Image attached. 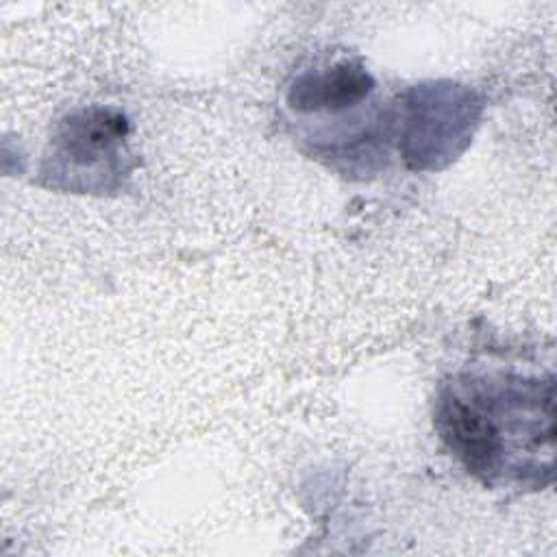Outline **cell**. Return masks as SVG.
Wrapping results in <instances>:
<instances>
[{
  "instance_id": "3957f363",
  "label": "cell",
  "mask_w": 557,
  "mask_h": 557,
  "mask_svg": "<svg viewBox=\"0 0 557 557\" xmlns=\"http://www.w3.org/2000/svg\"><path fill=\"white\" fill-rule=\"evenodd\" d=\"M126 137V120L111 109H89L72 115L59 137L57 154L61 161H70V168L94 170L96 165L117 157Z\"/></svg>"
},
{
  "instance_id": "7a4b0ae2",
  "label": "cell",
  "mask_w": 557,
  "mask_h": 557,
  "mask_svg": "<svg viewBox=\"0 0 557 557\" xmlns=\"http://www.w3.org/2000/svg\"><path fill=\"white\" fill-rule=\"evenodd\" d=\"M374 91L370 72L350 59L302 72L289 87L287 102L298 113L337 115L359 107Z\"/></svg>"
},
{
  "instance_id": "6da1fadb",
  "label": "cell",
  "mask_w": 557,
  "mask_h": 557,
  "mask_svg": "<svg viewBox=\"0 0 557 557\" xmlns=\"http://www.w3.org/2000/svg\"><path fill=\"white\" fill-rule=\"evenodd\" d=\"M435 422L463 466L492 483L507 470L505 435L518 455L540 453L542 444L553 448V383L472 379L442 394Z\"/></svg>"
}]
</instances>
